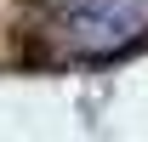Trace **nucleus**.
<instances>
[{
	"instance_id": "obj_1",
	"label": "nucleus",
	"mask_w": 148,
	"mask_h": 142,
	"mask_svg": "<svg viewBox=\"0 0 148 142\" xmlns=\"http://www.w3.org/2000/svg\"><path fill=\"white\" fill-rule=\"evenodd\" d=\"M63 34L74 57H120L148 34V0H74Z\"/></svg>"
}]
</instances>
